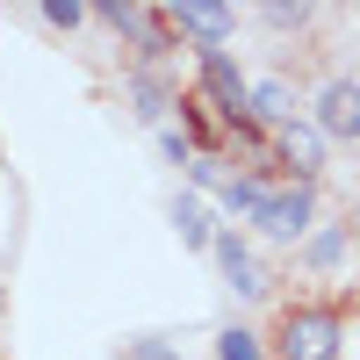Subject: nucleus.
<instances>
[{
	"label": "nucleus",
	"instance_id": "1",
	"mask_svg": "<svg viewBox=\"0 0 360 360\" xmlns=\"http://www.w3.org/2000/svg\"><path fill=\"white\" fill-rule=\"evenodd\" d=\"M346 346V317L324 310V303H303L281 317V360H339Z\"/></svg>",
	"mask_w": 360,
	"mask_h": 360
},
{
	"label": "nucleus",
	"instance_id": "2",
	"mask_svg": "<svg viewBox=\"0 0 360 360\" xmlns=\"http://www.w3.org/2000/svg\"><path fill=\"white\" fill-rule=\"evenodd\" d=\"M166 37H195L202 51H224L238 37V8H224V0H180V8H159Z\"/></svg>",
	"mask_w": 360,
	"mask_h": 360
},
{
	"label": "nucleus",
	"instance_id": "3",
	"mask_svg": "<svg viewBox=\"0 0 360 360\" xmlns=\"http://www.w3.org/2000/svg\"><path fill=\"white\" fill-rule=\"evenodd\" d=\"M310 224H317V188H303V180L274 188V195H266V209L252 217V231H259V238H281V245L310 238Z\"/></svg>",
	"mask_w": 360,
	"mask_h": 360
},
{
	"label": "nucleus",
	"instance_id": "4",
	"mask_svg": "<svg viewBox=\"0 0 360 360\" xmlns=\"http://www.w3.org/2000/svg\"><path fill=\"white\" fill-rule=\"evenodd\" d=\"M310 130L317 137H339V144H360V79H324Z\"/></svg>",
	"mask_w": 360,
	"mask_h": 360
},
{
	"label": "nucleus",
	"instance_id": "5",
	"mask_svg": "<svg viewBox=\"0 0 360 360\" xmlns=\"http://www.w3.org/2000/svg\"><path fill=\"white\" fill-rule=\"evenodd\" d=\"M281 173L303 180V188H317V173H324V137H317L310 123H288V130H281Z\"/></svg>",
	"mask_w": 360,
	"mask_h": 360
},
{
	"label": "nucleus",
	"instance_id": "6",
	"mask_svg": "<svg viewBox=\"0 0 360 360\" xmlns=\"http://www.w3.org/2000/svg\"><path fill=\"white\" fill-rule=\"evenodd\" d=\"M209 252H217L224 281H231L238 295H259V288H266V281H259V266H252V252H245V238H238V231H217V245H209Z\"/></svg>",
	"mask_w": 360,
	"mask_h": 360
},
{
	"label": "nucleus",
	"instance_id": "7",
	"mask_svg": "<svg viewBox=\"0 0 360 360\" xmlns=\"http://www.w3.org/2000/svg\"><path fill=\"white\" fill-rule=\"evenodd\" d=\"M130 101H137L144 123H166V108H180V94H173V86H166L152 65H137V72H130Z\"/></svg>",
	"mask_w": 360,
	"mask_h": 360
},
{
	"label": "nucleus",
	"instance_id": "8",
	"mask_svg": "<svg viewBox=\"0 0 360 360\" xmlns=\"http://www.w3.org/2000/svg\"><path fill=\"white\" fill-rule=\"evenodd\" d=\"M266 195H274V188H266L259 173H231L224 188H217V202L231 209V217H259V209H266Z\"/></svg>",
	"mask_w": 360,
	"mask_h": 360
},
{
	"label": "nucleus",
	"instance_id": "9",
	"mask_svg": "<svg viewBox=\"0 0 360 360\" xmlns=\"http://www.w3.org/2000/svg\"><path fill=\"white\" fill-rule=\"evenodd\" d=\"M252 123H281V130L295 123V94H288L281 79H259L252 86Z\"/></svg>",
	"mask_w": 360,
	"mask_h": 360
},
{
	"label": "nucleus",
	"instance_id": "10",
	"mask_svg": "<svg viewBox=\"0 0 360 360\" xmlns=\"http://www.w3.org/2000/svg\"><path fill=\"white\" fill-rule=\"evenodd\" d=\"M173 224H180V245H195V252H209V245H217V224H209V209H202L195 195H180Z\"/></svg>",
	"mask_w": 360,
	"mask_h": 360
},
{
	"label": "nucleus",
	"instance_id": "11",
	"mask_svg": "<svg viewBox=\"0 0 360 360\" xmlns=\"http://www.w3.org/2000/svg\"><path fill=\"white\" fill-rule=\"evenodd\" d=\"M310 0H266V8H259V22L266 29H281V37H288V29H295V37H303V29H310Z\"/></svg>",
	"mask_w": 360,
	"mask_h": 360
},
{
	"label": "nucleus",
	"instance_id": "12",
	"mask_svg": "<svg viewBox=\"0 0 360 360\" xmlns=\"http://www.w3.org/2000/svg\"><path fill=\"white\" fill-rule=\"evenodd\" d=\"M217 360H266V346H259V332L231 324V332H217Z\"/></svg>",
	"mask_w": 360,
	"mask_h": 360
},
{
	"label": "nucleus",
	"instance_id": "13",
	"mask_svg": "<svg viewBox=\"0 0 360 360\" xmlns=\"http://www.w3.org/2000/svg\"><path fill=\"white\" fill-rule=\"evenodd\" d=\"M339 252H346V231H317L310 245H303V259H310V266H339Z\"/></svg>",
	"mask_w": 360,
	"mask_h": 360
},
{
	"label": "nucleus",
	"instance_id": "14",
	"mask_svg": "<svg viewBox=\"0 0 360 360\" xmlns=\"http://www.w3.org/2000/svg\"><path fill=\"white\" fill-rule=\"evenodd\" d=\"M159 152H166L173 166H195V137H188V130H159Z\"/></svg>",
	"mask_w": 360,
	"mask_h": 360
},
{
	"label": "nucleus",
	"instance_id": "15",
	"mask_svg": "<svg viewBox=\"0 0 360 360\" xmlns=\"http://www.w3.org/2000/svg\"><path fill=\"white\" fill-rule=\"evenodd\" d=\"M44 22H51V29H79L86 8H79V0H44Z\"/></svg>",
	"mask_w": 360,
	"mask_h": 360
},
{
	"label": "nucleus",
	"instance_id": "16",
	"mask_svg": "<svg viewBox=\"0 0 360 360\" xmlns=\"http://www.w3.org/2000/svg\"><path fill=\"white\" fill-rule=\"evenodd\" d=\"M130 360H180L166 339H130Z\"/></svg>",
	"mask_w": 360,
	"mask_h": 360
},
{
	"label": "nucleus",
	"instance_id": "17",
	"mask_svg": "<svg viewBox=\"0 0 360 360\" xmlns=\"http://www.w3.org/2000/svg\"><path fill=\"white\" fill-rule=\"evenodd\" d=\"M353 238H360V202H353Z\"/></svg>",
	"mask_w": 360,
	"mask_h": 360
}]
</instances>
